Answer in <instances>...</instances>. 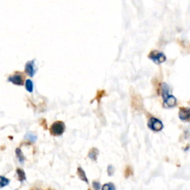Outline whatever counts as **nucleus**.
I'll use <instances>...</instances> for the list:
<instances>
[{
  "label": "nucleus",
  "instance_id": "1",
  "mask_svg": "<svg viewBox=\"0 0 190 190\" xmlns=\"http://www.w3.org/2000/svg\"><path fill=\"white\" fill-rule=\"evenodd\" d=\"M148 57L152 60V62H154L155 64L160 65V64L164 63L166 60V56L163 52L159 51H152L150 52V54H148Z\"/></svg>",
  "mask_w": 190,
  "mask_h": 190
},
{
  "label": "nucleus",
  "instance_id": "13",
  "mask_svg": "<svg viewBox=\"0 0 190 190\" xmlns=\"http://www.w3.org/2000/svg\"><path fill=\"white\" fill-rule=\"evenodd\" d=\"M25 138L26 140L31 141V142H35L36 140H37V136L34 134H33V133L31 132H28L27 134L25 135Z\"/></svg>",
  "mask_w": 190,
  "mask_h": 190
},
{
  "label": "nucleus",
  "instance_id": "2",
  "mask_svg": "<svg viewBox=\"0 0 190 190\" xmlns=\"http://www.w3.org/2000/svg\"><path fill=\"white\" fill-rule=\"evenodd\" d=\"M65 126L63 122L62 121H56L55 123L52 124L51 127V133L55 136H60L63 134L65 131Z\"/></svg>",
  "mask_w": 190,
  "mask_h": 190
},
{
  "label": "nucleus",
  "instance_id": "8",
  "mask_svg": "<svg viewBox=\"0 0 190 190\" xmlns=\"http://www.w3.org/2000/svg\"><path fill=\"white\" fill-rule=\"evenodd\" d=\"M161 95H162L163 99L166 98L169 95H170V94H169V92H170V88H169L168 84H166V82H163L161 86Z\"/></svg>",
  "mask_w": 190,
  "mask_h": 190
},
{
  "label": "nucleus",
  "instance_id": "18",
  "mask_svg": "<svg viewBox=\"0 0 190 190\" xmlns=\"http://www.w3.org/2000/svg\"><path fill=\"white\" fill-rule=\"evenodd\" d=\"M107 172H108L109 176H112L114 173V167L112 166H108V169H107Z\"/></svg>",
  "mask_w": 190,
  "mask_h": 190
},
{
  "label": "nucleus",
  "instance_id": "5",
  "mask_svg": "<svg viewBox=\"0 0 190 190\" xmlns=\"http://www.w3.org/2000/svg\"><path fill=\"white\" fill-rule=\"evenodd\" d=\"M8 81L12 82L13 84L17 86H22L24 84V77L20 73H16L8 78Z\"/></svg>",
  "mask_w": 190,
  "mask_h": 190
},
{
  "label": "nucleus",
  "instance_id": "6",
  "mask_svg": "<svg viewBox=\"0 0 190 190\" xmlns=\"http://www.w3.org/2000/svg\"><path fill=\"white\" fill-rule=\"evenodd\" d=\"M25 71L26 74L30 77H33L35 74L36 70H35V65H34V60L32 61H28L25 65Z\"/></svg>",
  "mask_w": 190,
  "mask_h": 190
},
{
  "label": "nucleus",
  "instance_id": "7",
  "mask_svg": "<svg viewBox=\"0 0 190 190\" xmlns=\"http://www.w3.org/2000/svg\"><path fill=\"white\" fill-rule=\"evenodd\" d=\"M177 103V99L175 97L170 95H169L166 98L163 99V105L166 108H172L176 106Z\"/></svg>",
  "mask_w": 190,
  "mask_h": 190
},
{
  "label": "nucleus",
  "instance_id": "4",
  "mask_svg": "<svg viewBox=\"0 0 190 190\" xmlns=\"http://www.w3.org/2000/svg\"><path fill=\"white\" fill-rule=\"evenodd\" d=\"M179 118L180 120L184 122H189L190 121V108L187 107H181L179 109Z\"/></svg>",
  "mask_w": 190,
  "mask_h": 190
},
{
  "label": "nucleus",
  "instance_id": "9",
  "mask_svg": "<svg viewBox=\"0 0 190 190\" xmlns=\"http://www.w3.org/2000/svg\"><path fill=\"white\" fill-rule=\"evenodd\" d=\"M99 155V151L96 148H93L90 150L89 153H88V157L93 161H96L97 158V156Z\"/></svg>",
  "mask_w": 190,
  "mask_h": 190
},
{
  "label": "nucleus",
  "instance_id": "17",
  "mask_svg": "<svg viewBox=\"0 0 190 190\" xmlns=\"http://www.w3.org/2000/svg\"><path fill=\"white\" fill-rule=\"evenodd\" d=\"M92 186H93V188L95 190H99L101 188L100 183L97 181H94L93 183H92Z\"/></svg>",
  "mask_w": 190,
  "mask_h": 190
},
{
  "label": "nucleus",
  "instance_id": "10",
  "mask_svg": "<svg viewBox=\"0 0 190 190\" xmlns=\"http://www.w3.org/2000/svg\"><path fill=\"white\" fill-rule=\"evenodd\" d=\"M77 174H78L79 178H80V179H81L82 180H83V181L86 182V183H88V178L86 175V173H85L83 169H82V168H80V167H79V168L77 169Z\"/></svg>",
  "mask_w": 190,
  "mask_h": 190
},
{
  "label": "nucleus",
  "instance_id": "14",
  "mask_svg": "<svg viewBox=\"0 0 190 190\" xmlns=\"http://www.w3.org/2000/svg\"><path fill=\"white\" fill-rule=\"evenodd\" d=\"M9 183H10L9 179L5 178L4 176L0 177V187H1V188H3L4 187H5V186H7Z\"/></svg>",
  "mask_w": 190,
  "mask_h": 190
},
{
  "label": "nucleus",
  "instance_id": "16",
  "mask_svg": "<svg viewBox=\"0 0 190 190\" xmlns=\"http://www.w3.org/2000/svg\"><path fill=\"white\" fill-rule=\"evenodd\" d=\"M102 190H116L114 185L112 183H108L104 184L102 187Z\"/></svg>",
  "mask_w": 190,
  "mask_h": 190
},
{
  "label": "nucleus",
  "instance_id": "15",
  "mask_svg": "<svg viewBox=\"0 0 190 190\" xmlns=\"http://www.w3.org/2000/svg\"><path fill=\"white\" fill-rule=\"evenodd\" d=\"M25 88L29 92L33 91V82H32L31 80H27L25 81Z\"/></svg>",
  "mask_w": 190,
  "mask_h": 190
},
{
  "label": "nucleus",
  "instance_id": "11",
  "mask_svg": "<svg viewBox=\"0 0 190 190\" xmlns=\"http://www.w3.org/2000/svg\"><path fill=\"white\" fill-rule=\"evenodd\" d=\"M16 173H17V176H18V179L20 181L23 182L24 180H26V176H25V173L23 170L21 169H16Z\"/></svg>",
  "mask_w": 190,
  "mask_h": 190
},
{
  "label": "nucleus",
  "instance_id": "12",
  "mask_svg": "<svg viewBox=\"0 0 190 190\" xmlns=\"http://www.w3.org/2000/svg\"><path fill=\"white\" fill-rule=\"evenodd\" d=\"M16 157H17V159L19 160V161L22 163H24V161H25V156H24L23 153H22V152L21 151V149H20V148H17L16 149Z\"/></svg>",
  "mask_w": 190,
  "mask_h": 190
},
{
  "label": "nucleus",
  "instance_id": "3",
  "mask_svg": "<svg viewBox=\"0 0 190 190\" xmlns=\"http://www.w3.org/2000/svg\"><path fill=\"white\" fill-rule=\"evenodd\" d=\"M148 127L152 131H160L163 129V124L157 118L151 117L148 122Z\"/></svg>",
  "mask_w": 190,
  "mask_h": 190
}]
</instances>
